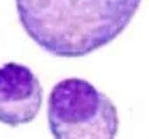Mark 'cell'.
Here are the masks:
<instances>
[{
  "mask_svg": "<svg viewBox=\"0 0 149 139\" xmlns=\"http://www.w3.org/2000/svg\"><path fill=\"white\" fill-rule=\"evenodd\" d=\"M142 0H15L30 38L57 57H83L118 38Z\"/></svg>",
  "mask_w": 149,
  "mask_h": 139,
  "instance_id": "obj_1",
  "label": "cell"
},
{
  "mask_svg": "<svg viewBox=\"0 0 149 139\" xmlns=\"http://www.w3.org/2000/svg\"><path fill=\"white\" fill-rule=\"evenodd\" d=\"M47 119L54 139H116L120 125L111 99L80 78H68L53 86Z\"/></svg>",
  "mask_w": 149,
  "mask_h": 139,
  "instance_id": "obj_2",
  "label": "cell"
},
{
  "mask_svg": "<svg viewBox=\"0 0 149 139\" xmlns=\"http://www.w3.org/2000/svg\"><path fill=\"white\" fill-rule=\"evenodd\" d=\"M43 103V87L30 68L17 62L0 66V123L10 127L35 120Z\"/></svg>",
  "mask_w": 149,
  "mask_h": 139,
  "instance_id": "obj_3",
  "label": "cell"
}]
</instances>
